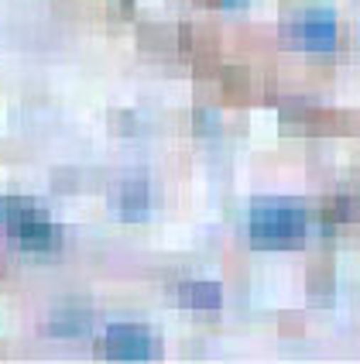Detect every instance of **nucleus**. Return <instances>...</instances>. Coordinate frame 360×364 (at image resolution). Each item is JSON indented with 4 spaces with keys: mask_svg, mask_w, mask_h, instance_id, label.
Instances as JSON below:
<instances>
[{
    "mask_svg": "<svg viewBox=\"0 0 360 364\" xmlns=\"http://www.w3.org/2000/svg\"><path fill=\"white\" fill-rule=\"evenodd\" d=\"M309 220L292 203L264 200L251 206V241L261 247H295L305 241Z\"/></svg>",
    "mask_w": 360,
    "mask_h": 364,
    "instance_id": "nucleus-1",
    "label": "nucleus"
},
{
    "mask_svg": "<svg viewBox=\"0 0 360 364\" xmlns=\"http://www.w3.org/2000/svg\"><path fill=\"white\" fill-rule=\"evenodd\" d=\"M0 227L28 251H48L59 241V230L48 220V213L21 196H0Z\"/></svg>",
    "mask_w": 360,
    "mask_h": 364,
    "instance_id": "nucleus-2",
    "label": "nucleus"
},
{
    "mask_svg": "<svg viewBox=\"0 0 360 364\" xmlns=\"http://www.w3.org/2000/svg\"><path fill=\"white\" fill-rule=\"evenodd\" d=\"M103 350L114 361H151L155 358V337L134 323H117L107 330Z\"/></svg>",
    "mask_w": 360,
    "mask_h": 364,
    "instance_id": "nucleus-3",
    "label": "nucleus"
},
{
    "mask_svg": "<svg viewBox=\"0 0 360 364\" xmlns=\"http://www.w3.org/2000/svg\"><path fill=\"white\" fill-rule=\"evenodd\" d=\"M89 323V316L82 313V309H65L59 313L55 320H52V333H65V337H72V333H82Z\"/></svg>",
    "mask_w": 360,
    "mask_h": 364,
    "instance_id": "nucleus-7",
    "label": "nucleus"
},
{
    "mask_svg": "<svg viewBox=\"0 0 360 364\" xmlns=\"http://www.w3.org/2000/svg\"><path fill=\"white\" fill-rule=\"evenodd\" d=\"M213 4H220V7H240L244 0H213Z\"/></svg>",
    "mask_w": 360,
    "mask_h": 364,
    "instance_id": "nucleus-8",
    "label": "nucleus"
},
{
    "mask_svg": "<svg viewBox=\"0 0 360 364\" xmlns=\"http://www.w3.org/2000/svg\"><path fill=\"white\" fill-rule=\"evenodd\" d=\"M117 210L127 217V220L144 217V210H148V186H144V182H127V186H120Z\"/></svg>",
    "mask_w": 360,
    "mask_h": 364,
    "instance_id": "nucleus-6",
    "label": "nucleus"
},
{
    "mask_svg": "<svg viewBox=\"0 0 360 364\" xmlns=\"http://www.w3.org/2000/svg\"><path fill=\"white\" fill-rule=\"evenodd\" d=\"M292 41L305 52H333L337 48V21L326 11H309L292 21Z\"/></svg>",
    "mask_w": 360,
    "mask_h": 364,
    "instance_id": "nucleus-4",
    "label": "nucleus"
},
{
    "mask_svg": "<svg viewBox=\"0 0 360 364\" xmlns=\"http://www.w3.org/2000/svg\"><path fill=\"white\" fill-rule=\"evenodd\" d=\"M179 303L185 309H220L223 292L213 282H185L179 285Z\"/></svg>",
    "mask_w": 360,
    "mask_h": 364,
    "instance_id": "nucleus-5",
    "label": "nucleus"
}]
</instances>
